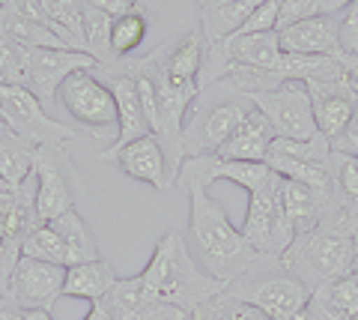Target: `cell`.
<instances>
[{"label": "cell", "instance_id": "cell-40", "mask_svg": "<svg viewBox=\"0 0 358 320\" xmlns=\"http://www.w3.org/2000/svg\"><path fill=\"white\" fill-rule=\"evenodd\" d=\"M24 320H54L51 312H39V308H30V312H24Z\"/></svg>", "mask_w": 358, "mask_h": 320}, {"label": "cell", "instance_id": "cell-43", "mask_svg": "<svg viewBox=\"0 0 358 320\" xmlns=\"http://www.w3.org/2000/svg\"><path fill=\"white\" fill-rule=\"evenodd\" d=\"M352 275H358V251H355V260H352Z\"/></svg>", "mask_w": 358, "mask_h": 320}, {"label": "cell", "instance_id": "cell-29", "mask_svg": "<svg viewBox=\"0 0 358 320\" xmlns=\"http://www.w3.org/2000/svg\"><path fill=\"white\" fill-rule=\"evenodd\" d=\"M21 255L33 258V260H45V263L66 267V246H63L60 234L48 222H42L39 228H33L30 234L24 237V242H21Z\"/></svg>", "mask_w": 358, "mask_h": 320}, {"label": "cell", "instance_id": "cell-26", "mask_svg": "<svg viewBox=\"0 0 358 320\" xmlns=\"http://www.w3.org/2000/svg\"><path fill=\"white\" fill-rule=\"evenodd\" d=\"M150 21H147V9L141 4H134L126 15H120L110 21V57L114 60H126L129 54H134L143 39H147Z\"/></svg>", "mask_w": 358, "mask_h": 320}, {"label": "cell", "instance_id": "cell-11", "mask_svg": "<svg viewBox=\"0 0 358 320\" xmlns=\"http://www.w3.org/2000/svg\"><path fill=\"white\" fill-rule=\"evenodd\" d=\"M63 279H66V267L18 255L13 275H9L6 300L24 308V312H30V308L51 312L63 296Z\"/></svg>", "mask_w": 358, "mask_h": 320}, {"label": "cell", "instance_id": "cell-7", "mask_svg": "<svg viewBox=\"0 0 358 320\" xmlns=\"http://www.w3.org/2000/svg\"><path fill=\"white\" fill-rule=\"evenodd\" d=\"M0 120L13 135L30 141L33 147L66 144L75 138V129L54 120L27 87L0 84Z\"/></svg>", "mask_w": 358, "mask_h": 320}, {"label": "cell", "instance_id": "cell-35", "mask_svg": "<svg viewBox=\"0 0 358 320\" xmlns=\"http://www.w3.org/2000/svg\"><path fill=\"white\" fill-rule=\"evenodd\" d=\"M331 150L334 153H343V156H358V105L350 117V123L341 129L338 138H331Z\"/></svg>", "mask_w": 358, "mask_h": 320}, {"label": "cell", "instance_id": "cell-37", "mask_svg": "<svg viewBox=\"0 0 358 320\" xmlns=\"http://www.w3.org/2000/svg\"><path fill=\"white\" fill-rule=\"evenodd\" d=\"M0 320H24V308H18L6 296H0Z\"/></svg>", "mask_w": 358, "mask_h": 320}, {"label": "cell", "instance_id": "cell-8", "mask_svg": "<svg viewBox=\"0 0 358 320\" xmlns=\"http://www.w3.org/2000/svg\"><path fill=\"white\" fill-rule=\"evenodd\" d=\"M251 102L257 111L272 123L278 138L308 141L313 135H320L305 81H296V78L281 81L278 87H272V90L251 93Z\"/></svg>", "mask_w": 358, "mask_h": 320}, {"label": "cell", "instance_id": "cell-24", "mask_svg": "<svg viewBox=\"0 0 358 320\" xmlns=\"http://www.w3.org/2000/svg\"><path fill=\"white\" fill-rule=\"evenodd\" d=\"M48 225L57 230L60 239H63V246H66V267H75V263H90V260L102 258V255H99V242L93 237V230L87 228V222L75 213V209L57 216Z\"/></svg>", "mask_w": 358, "mask_h": 320}, {"label": "cell", "instance_id": "cell-28", "mask_svg": "<svg viewBox=\"0 0 358 320\" xmlns=\"http://www.w3.org/2000/svg\"><path fill=\"white\" fill-rule=\"evenodd\" d=\"M192 320H268V317L251 302H242L236 296H230L227 291H221L212 300L200 302L192 312Z\"/></svg>", "mask_w": 358, "mask_h": 320}, {"label": "cell", "instance_id": "cell-9", "mask_svg": "<svg viewBox=\"0 0 358 320\" xmlns=\"http://www.w3.org/2000/svg\"><path fill=\"white\" fill-rule=\"evenodd\" d=\"M57 102L63 105V111H69L75 117V123L87 126L90 132L117 129L114 93H110V87L99 75H93V69L69 75L57 90Z\"/></svg>", "mask_w": 358, "mask_h": 320}, {"label": "cell", "instance_id": "cell-23", "mask_svg": "<svg viewBox=\"0 0 358 320\" xmlns=\"http://www.w3.org/2000/svg\"><path fill=\"white\" fill-rule=\"evenodd\" d=\"M260 4L263 0H227V4H218V6H197L203 42L206 46H215V42L233 36Z\"/></svg>", "mask_w": 358, "mask_h": 320}, {"label": "cell", "instance_id": "cell-22", "mask_svg": "<svg viewBox=\"0 0 358 320\" xmlns=\"http://www.w3.org/2000/svg\"><path fill=\"white\" fill-rule=\"evenodd\" d=\"M117 272L108 260H90V263H75L66 267V279H63V296L72 300H87V302H99L105 300V293L114 288Z\"/></svg>", "mask_w": 358, "mask_h": 320}, {"label": "cell", "instance_id": "cell-15", "mask_svg": "<svg viewBox=\"0 0 358 320\" xmlns=\"http://www.w3.org/2000/svg\"><path fill=\"white\" fill-rule=\"evenodd\" d=\"M278 42H281L284 54H296V57H334L346 60L341 51L338 36V15H313L305 21H296L289 27L278 30Z\"/></svg>", "mask_w": 358, "mask_h": 320}, {"label": "cell", "instance_id": "cell-16", "mask_svg": "<svg viewBox=\"0 0 358 320\" xmlns=\"http://www.w3.org/2000/svg\"><path fill=\"white\" fill-rule=\"evenodd\" d=\"M105 308L110 320H188L185 312L173 305H164L143 291L138 275L131 279H117L114 288L105 293Z\"/></svg>", "mask_w": 358, "mask_h": 320}, {"label": "cell", "instance_id": "cell-20", "mask_svg": "<svg viewBox=\"0 0 358 320\" xmlns=\"http://www.w3.org/2000/svg\"><path fill=\"white\" fill-rule=\"evenodd\" d=\"M308 312L313 320H358V275L346 272L310 291Z\"/></svg>", "mask_w": 358, "mask_h": 320}, {"label": "cell", "instance_id": "cell-4", "mask_svg": "<svg viewBox=\"0 0 358 320\" xmlns=\"http://www.w3.org/2000/svg\"><path fill=\"white\" fill-rule=\"evenodd\" d=\"M224 291L242 302H251L254 308H260L268 320L296 314L301 308H308V300H310V291L305 288V281L296 272H289L287 263L275 255H260Z\"/></svg>", "mask_w": 358, "mask_h": 320}, {"label": "cell", "instance_id": "cell-19", "mask_svg": "<svg viewBox=\"0 0 358 320\" xmlns=\"http://www.w3.org/2000/svg\"><path fill=\"white\" fill-rule=\"evenodd\" d=\"M275 138L278 135H275L272 123L254 108V111L236 126V132L218 147L215 156L227 159V162H266L268 147H272Z\"/></svg>", "mask_w": 358, "mask_h": 320}, {"label": "cell", "instance_id": "cell-32", "mask_svg": "<svg viewBox=\"0 0 358 320\" xmlns=\"http://www.w3.org/2000/svg\"><path fill=\"white\" fill-rule=\"evenodd\" d=\"M338 15V36H341V51L346 57H355L358 54V0L346 4Z\"/></svg>", "mask_w": 358, "mask_h": 320}, {"label": "cell", "instance_id": "cell-5", "mask_svg": "<svg viewBox=\"0 0 358 320\" xmlns=\"http://www.w3.org/2000/svg\"><path fill=\"white\" fill-rule=\"evenodd\" d=\"M33 176H36V213L42 222H54L69 213L84 197V183L63 144H45L33 153Z\"/></svg>", "mask_w": 358, "mask_h": 320}, {"label": "cell", "instance_id": "cell-41", "mask_svg": "<svg viewBox=\"0 0 358 320\" xmlns=\"http://www.w3.org/2000/svg\"><path fill=\"white\" fill-rule=\"evenodd\" d=\"M281 320H313V317H310V312H308V308H301V312L289 314V317H281Z\"/></svg>", "mask_w": 358, "mask_h": 320}, {"label": "cell", "instance_id": "cell-21", "mask_svg": "<svg viewBox=\"0 0 358 320\" xmlns=\"http://www.w3.org/2000/svg\"><path fill=\"white\" fill-rule=\"evenodd\" d=\"M203 54H206V42L203 33H188L179 42H167L159 48V66L162 72L176 84H197L200 66H203Z\"/></svg>", "mask_w": 358, "mask_h": 320}, {"label": "cell", "instance_id": "cell-39", "mask_svg": "<svg viewBox=\"0 0 358 320\" xmlns=\"http://www.w3.org/2000/svg\"><path fill=\"white\" fill-rule=\"evenodd\" d=\"M346 4H352V0H322V13H326V15H334V13H341Z\"/></svg>", "mask_w": 358, "mask_h": 320}, {"label": "cell", "instance_id": "cell-45", "mask_svg": "<svg viewBox=\"0 0 358 320\" xmlns=\"http://www.w3.org/2000/svg\"><path fill=\"white\" fill-rule=\"evenodd\" d=\"M352 225H355V237H358V216H352Z\"/></svg>", "mask_w": 358, "mask_h": 320}, {"label": "cell", "instance_id": "cell-36", "mask_svg": "<svg viewBox=\"0 0 358 320\" xmlns=\"http://www.w3.org/2000/svg\"><path fill=\"white\" fill-rule=\"evenodd\" d=\"M134 4H138V0H87V6H93V9H99V13H105L108 18L126 15Z\"/></svg>", "mask_w": 358, "mask_h": 320}, {"label": "cell", "instance_id": "cell-1", "mask_svg": "<svg viewBox=\"0 0 358 320\" xmlns=\"http://www.w3.org/2000/svg\"><path fill=\"white\" fill-rule=\"evenodd\" d=\"M185 195L188 204H192L185 246L206 275L230 284L260 258V251L242 237V230L230 222L227 209L209 195V189L188 186Z\"/></svg>", "mask_w": 358, "mask_h": 320}, {"label": "cell", "instance_id": "cell-34", "mask_svg": "<svg viewBox=\"0 0 358 320\" xmlns=\"http://www.w3.org/2000/svg\"><path fill=\"white\" fill-rule=\"evenodd\" d=\"M313 15H322V0H281V13H278V30L296 25V21L313 18Z\"/></svg>", "mask_w": 358, "mask_h": 320}, {"label": "cell", "instance_id": "cell-6", "mask_svg": "<svg viewBox=\"0 0 358 320\" xmlns=\"http://www.w3.org/2000/svg\"><path fill=\"white\" fill-rule=\"evenodd\" d=\"M281 174H268L263 186L248 195V209H245V222H242V237L260 251V255H275L281 258L289 249V242L296 239L293 225L287 222L284 207H281Z\"/></svg>", "mask_w": 358, "mask_h": 320}, {"label": "cell", "instance_id": "cell-17", "mask_svg": "<svg viewBox=\"0 0 358 320\" xmlns=\"http://www.w3.org/2000/svg\"><path fill=\"white\" fill-rule=\"evenodd\" d=\"M114 162L120 165V171L126 176L147 183V186H152V189H159V192L173 189L176 186L171 162H167L162 141L155 135H143L138 141H131V144H126L117 153Z\"/></svg>", "mask_w": 358, "mask_h": 320}, {"label": "cell", "instance_id": "cell-18", "mask_svg": "<svg viewBox=\"0 0 358 320\" xmlns=\"http://www.w3.org/2000/svg\"><path fill=\"white\" fill-rule=\"evenodd\" d=\"M281 207H284L287 222L296 230V237L310 228H317L320 222H326L329 216L343 209V204L338 201L334 192H322V189H313V186H305V183H293V180H284V186H281Z\"/></svg>", "mask_w": 358, "mask_h": 320}, {"label": "cell", "instance_id": "cell-44", "mask_svg": "<svg viewBox=\"0 0 358 320\" xmlns=\"http://www.w3.org/2000/svg\"><path fill=\"white\" fill-rule=\"evenodd\" d=\"M6 132H9V129L3 126V120H0V135H6Z\"/></svg>", "mask_w": 358, "mask_h": 320}, {"label": "cell", "instance_id": "cell-46", "mask_svg": "<svg viewBox=\"0 0 358 320\" xmlns=\"http://www.w3.org/2000/svg\"><path fill=\"white\" fill-rule=\"evenodd\" d=\"M3 189H6V183H3V180H0V192H3Z\"/></svg>", "mask_w": 358, "mask_h": 320}, {"label": "cell", "instance_id": "cell-3", "mask_svg": "<svg viewBox=\"0 0 358 320\" xmlns=\"http://www.w3.org/2000/svg\"><path fill=\"white\" fill-rule=\"evenodd\" d=\"M355 251H358V237L352 216L341 209V213L329 216L317 228L299 234L281 255V260L287 263L289 272H296L305 281L308 291H317L320 284L352 272Z\"/></svg>", "mask_w": 358, "mask_h": 320}, {"label": "cell", "instance_id": "cell-14", "mask_svg": "<svg viewBox=\"0 0 358 320\" xmlns=\"http://www.w3.org/2000/svg\"><path fill=\"white\" fill-rule=\"evenodd\" d=\"M96 69L105 75L102 81L110 87L114 102H117V141L99 159H102V162H114L117 153L126 144H131V141H138L143 135H152V132H150L147 117H143V108H141V99H138V87H134L131 75L117 72V69H105V66H96Z\"/></svg>", "mask_w": 358, "mask_h": 320}, {"label": "cell", "instance_id": "cell-2", "mask_svg": "<svg viewBox=\"0 0 358 320\" xmlns=\"http://www.w3.org/2000/svg\"><path fill=\"white\" fill-rule=\"evenodd\" d=\"M138 279L152 300L185 312L188 320H192V312L200 302L212 300L215 293L227 288L224 281L212 279V275H206L197 267V260L192 258V251L185 246V237L176 234V230L164 234L155 242L152 258L138 272Z\"/></svg>", "mask_w": 358, "mask_h": 320}, {"label": "cell", "instance_id": "cell-27", "mask_svg": "<svg viewBox=\"0 0 358 320\" xmlns=\"http://www.w3.org/2000/svg\"><path fill=\"white\" fill-rule=\"evenodd\" d=\"M110 21L105 13H99V9L87 6L84 4V13H81V33H78V39H81V51L90 54V57L99 63H110Z\"/></svg>", "mask_w": 358, "mask_h": 320}, {"label": "cell", "instance_id": "cell-42", "mask_svg": "<svg viewBox=\"0 0 358 320\" xmlns=\"http://www.w3.org/2000/svg\"><path fill=\"white\" fill-rule=\"evenodd\" d=\"M218 4H227V0H197V6H218Z\"/></svg>", "mask_w": 358, "mask_h": 320}, {"label": "cell", "instance_id": "cell-33", "mask_svg": "<svg viewBox=\"0 0 358 320\" xmlns=\"http://www.w3.org/2000/svg\"><path fill=\"white\" fill-rule=\"evenodd\" d=\"M278 13L281 0H263L236 33H278Z\"/></svg>", "mask_w": 358, "mask_h": 320}, {"label": "cell", "instance_id": "cell-38", "mask_svg": "<svg viewBox=\"0 0 358 320\" xmlns=\"http://www.w3.org/2000/svg\"><path fill=\"white\" fill-rule=\"evenodd\" d=\"M84 320H110L105 302H102V300H99V302H90V312H87V317H84Z\"/></svg>", "mask_w": 358, "mask_h": 320}, {"label": "cell", "instance_id": "cell-12", "mask_svg": "<svg viewBox=\"0 0 358 320\" xmlns=\"http://www.w3.org/2000/svg\"><path fill=\"white\" fill-rule=\"evenodd\" d=\"M305 87L313 105V120H317L320 135H326L329 141L338 138L358 105V90L350 72L341 69L331 75H320V78H308Z\"/></svg>", "mask_w": 358, "mask_h": 320}, {"label": "cell", "instance_id": "cell-25", "mask_svg": "<svg viewBox=\"0 0 358 320\" xmlns=\"http://www.w3.org/2000/svg\"><path fill=\"white\" fill-rule=\"evenodd\" d=\"M33 153L36 147L30 141L13 135H0V180L6 183V189H21L33 176Z\"/></svg>", "mask_w": 358, "mask_h": 320}, {"label": "cell", "instance_id": "cell-30", "mask_svg": "<svg viewBox=\"0 0 358 320\" xmlns=\"http://www.w3.org/2000/svg\"><path fill=\"white\" fill-rule=\"evenodd\" d=\"M0 84L27 87L30 84V48L21 42L0 36Z\"/></svg>", "mask_w": 358, "mask_h": 320}, {"label": "cell", "instance_id": "cell-13", "mask_svg": "<svg viewBox=\"0 0 358 320\" xmlns=\"http://www.w3.org/2000/svg\"><path fill=\"white\" fill-rule=\"evenodd\" d=\"M96 69V60L75 48H30V84L27 90L45 108L57 102L60 84L75 72Z\"/></svg>", "mask_w": 358, "mask_h": 320}, {"label": "cell", "instance_id": "cell-31", "mask_svg": "<svg viewBox=\"0 0 358 320\" xmlns=\"http://www.w3.org/2000/svg\"><path fill=\"white\" fill-rule=\"evenodd\" d=\"M84 4H87V0H42L45 15H48L60 30L69 33L78 51H81V39H78V33H81V13H84Z\"/></svg>", "mask_w": 358, "mask_h": 320}, {"label": "cell", "instance_id": "cell-10", "mask_svg": "<svg viewBox=\"0 0 358 320\" xmlns=\"http://www.w3.org/2000/svg\"><path fill=\"white\" fill-rule=\"evenodd\" d=\"M233 90V87H230ZM254 111L251 96L233 90L227 99H221L209 111H194V120L182 132L185 156H203V153H218V147L227 141L236 126Z\"/></svg>", "mask_w": 358, "mask_h": 320}]
</instances>
